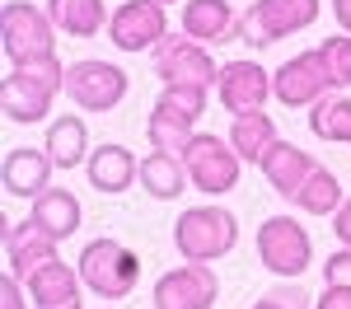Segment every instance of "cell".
<instances>
[{
    "label": "cell",
    "instance_id": "1",
    "mask_svg": "<svg viewBox=\"0 0 351 309\" xmlns=\"http://www.w3.org/2000/svg\"><path fill=\"white\" fill-rule=\"evenodd\" d=\"M61 89H66V66L56 56L10 66V75L0 80V108H5L10 122H43Z\"/></svg>",
    "mask_w": 351,
    "mask_h": 309
},
{
    "label": "cell",
    "instance_id": "2",
    "mask_svg": "<svg viewBox=\"0 0 351 309\" xmlns=\"http://www.w3.org/2000/svg\"><path fill=\"white\" fill-rule=\"evenodd\" d=\"M206 112V89L197 84H178V89H164L150 108V122H145V136L155 150L164 155H183L197 136V117Z\"/></svg>",
    "mask_w": 351,
    "mask_h": 309
},
{
    "label": "cell",
    "instance_id": "3",
    "mask_svg": "<svg viewBox=\"0 0 351 309\" xmlns=\"http://www.w3.org/2000/svg\"><path fill=\"white\" fill-rule=\"evenodd\" d=\"M173 244L183 262H216L239 244V221L225 206H188L173 225Z\"/></svg>",
    "mask_w": 351,
    "mask_h": 309
},
{
    "label": "cell",
    "instance_id": "4",
    "mask_svg": "<svg viewBox=\"0 0 351 309\" xmlns=\"http://www.w3.org/2000/svg\"><path fill=\"white\" fill-rule=\"evenodd\" d=\"M80 281L84 291H94L99 300H127L141 277V258H136L122 239H94L80 253Z\"/></svg>",
    "mask_w": 351,
    "mask_h": 309
},
{
    "label": "cell",
    "instance_id": "5",
    "mask_svg": "<svg viewBox=\"0 0 351 309\" xmlns=\"http://www.w3.org/2000/svg\"><path fill=\"white\" fill-rule=\"evenodd\" d=\"M319 19V0H258L239 14L234 38L253 42V47H271L281 38H291L300 28H309Z\"/></svg>",
    "mask_w": 351,
    "mask_h": 309
},
{
    "label": "cell",
    "instance_id": "6",
    "mask_svg": "<svg viewBox=\"0 0 351 309\" xmlns=\"http://www.w3.org/2000/svg\"><path fill=\"white\" fill-rule=\"evenodd\" d=\"M52 33H56V24L47 19V10H38L28 0H5V10H0V38H5L10 66H28V61L56 56Z\"/></svg>",
    "mask_w": 351,
    "mask_h": 309
},
{
    "label": "cell",
    "instance_id": "7",
    "mask_svg": "<svg viewBox=\"0 0 351 309\" xmlns=\"http://www.w3.org/2000/svg\"><path fill=\"white\" fill-rule=\"evenodd\" d=\"M150 66L164 80V89H178V84H197V89H211L220 80L216 61L202 42H192L188 33H169L160 47L150 52Z\"/></svg>",
    "mask_w": 351,
    "mask_h": 309
},
{
    "label": "cell",
    "instance_id": "8",
    "mask_svg": "<svg viewBox=\"0 0 351 309\" xmlns=\"http://www.w3.org/2000/svg\"><path fill=\"white\" fill-rule=\"evenodd\" d=\"M258 258H263V267L276 272V277L295 281L304 267H309V258H314V244H309V230L291 216H267L263 230H258Z\"/></svg>",
    "mask_w": 351,
    "mask_h": 309
},
{
    "label": "cell",
    "instance_id": "9",
    "mask_svg": "<svg viewBox=\"0 0 351 309\" xmlns=\"http://www.w3.org/2000/svg\"><path fill=\"white\" fill-rule=\"evenodd\" d=\"M337 89V80H332V66H328L324 47H314V52H300L291 56L276 75H271V94L286 103V108H314L319 99H328Z\"/></svg>",
    "mask_w": 351,
    "mask_h": 309
},
{
    "label": "cell",
    "instance_id": "10",
    "mask_svg": "<svg viewBox=\"0 0 351 309\" xmlns=\"http://www.w3.org/2000/svg\"><path fill=\"white\" fill-rule=\"evenodd\" d=\"M239 155H234V145L225 136H206V132H197L192 136V145L183 150V169H188V178H192V188L197 193H230L234 183H239Z\"/></svg>",
    "mask_w": 351,
    "mask_h": 309
},
{
    "label": "cell",
    "instance_id": "11",
    "mask_svg": "<svg viewBox=\"0 0 351 309\" xmlns=\"http://www.w3.org/2000/svg\"><path fill=\"white\" fill-rule=\"evenodd\" d=\"M108 38L117 52H155L169 38L164 5L160 0H122L108 14Z\"/></svg>",
    "mask_w": 351,
    "mask_h": 309
},
{
    "label": "cell",
    "instance_id": "12",
    "mask_svg": "<svg viewBox=\"0 0 351 309\" xmlns=\"http://www.w3.org/2000/svg\"><path fill=\"white\" fill-rule=\"evenodd\" d=\"M66 99L84 112H108L127 99V75L112 61H75L66 66Z\"/></svg>",
    "mask_w": 351,
    "mask_h": 309
},
{
    "label": "cell",
    "instance_id": "13",
    "mask_svg": "<svg viewBox=\"0 0 351 309\" xmlns=\"http://www.w3.org/2000/svg\"><path fill=\"white\" fill-rule=\"evenodd\" d=\"M220 295V281L206 262H183L155 281V309H211Z\"/></svg>",
    "mask_w": 351,
    "mask_h": 309
},
{
    "label": "cell",
    "instance_id": "14",
    "mask_svg": "<svg viewBox=\"0 0 351 309\" xmlns=\"http://www.w3.org/2000/svg\"><path fill=\"white\" fill-rule=\"evenodd\" d=\"M220 103L234 112H258L271 99V75L258 66V61H225L220 66V80H216Z\"/></svg>",
    "mask_w": 351,
    "mask_h": 309
},
{
    "label": "cell",
    "instance_id": "15",
    "mask_svg": "<svg viewBox=\"0 0 351 309\" xmlns=\"http://www.w3.org/2000/svg\"><path fill=\"white\" fill-rule=\"evenodd\" d=\"M56 262V239L43 234L33 221H19L10 225L5 221V272H14L19 281H28L38 267Z\"/></svg>",
    "mask_w": 351,
    "mask_h": 309
},
{
    "label": "cell",
    "instance_id": "16",
    "mask_svg": "<svg viewBox=\"0 0 351 309\" xmlns=\"http://www.w3.org/2000/svg\"><path fill=\"white\" fill-rule=\"evenodd\" d=\"M24 286H28L33 309H80V291H84L80 267H66L61 258L47 262V267H38Z\"/></svg>",
    "mask_w": 351,
    "mask_h": 309
},
{
    "label": "cell",
    "instance_id": "17",
    "mask_svg": "<svg viewBox=\"0 0 351 309\" xmlns=\"http://www.w3.org/2000/svg\"><path fill=\"white\" fill-rule=\"evenodd\" d=\"M263 178H267L271 188H276V197H286V201H295L300 188L309 183V173H314V155H304L300 145H291V140H276L267 155H263Z\"/></svg>",
    "mask_w": 351,
    "mask_h": 309
},
{
    "label": "cell",
    "instance_id": "18",
    "mask_svg": "<svg viewBox=\"0 0 351 309\" xmlns=\"http://www.w3.org/2000/svg\"><path fill=\"white\" fill-rule=\"evenodd\" d=\"M52 155L47 150H33V145H14L5 155V193L10 197H43L52 188Z\"/></svg>",
    "mask_w": 351,
    "mask_h": 309
},
{
    "label": "cell",
    "instance_id": "19",
    "mask_svg": "<svg viewBox=\"0 0 351 309\" xmlns=\"http://www.w3.org/2000/svg\"><path fill=\"white\" fill-rule=\"evenodd\" d=\"M89 183L99 188V193H127L136 178H141V164H136V155L127 145H117V140H104L99 150H89Z\"/></svg>",
    "mask_w": 351,
    "mask_h": 309
},
{
    "label": "cell",
    "instance_id": "20",
    "mask_svg": "<svg viewBox=\"0 0 351 309\" xmlns=\"http://www.w3.org/2000/svg\"><path fill=\"white\" fill-rule=\"evenodd\" d=\"M28 221L38 225L43 234H52L56 244H61V239H71V234L80 230V221H84L80 197L71 193V188H47L43 197H33V211H28Z\"/></svg>",
    "mask_w": 351,
    "mask_h": 309
},
{
    "label": "cell",
    "instance_id": "21",
    "mask_svg": "<svg viewBox=\"0 0 351 309\" xmlns=\"http://www.w3.org/2000/svg\"><path fill=\"white\" fill-rule=\"evenodd\" d=\"M234 28H239V19L225 0H188L183 5V33L192 42H230Z\"/></svg>",
    "mask_w": 351,
    "mask_h": 309
},
{
    "label": "cell",
    "instance_id": "22",
    "mask_svg": "<svg viewBox=\"0 0 351 309\" xmlns=\"http://www.w3.org/2000/svg\"><path fill=\"white\" fill-rule=\"evenodd\" d=\"M276 122H271L267 112H239L234 117V127H230V145H234V155L248 160V164H263V155H267L271 145H276Z\"/></svg>",
    "mask_w": 351,
    "mask_h": 309
},
{
    "label": "cell",
    "instance_id": "23",
    "mask_svg": "<svg viewBox=\"0 0 351 309\" xmlns=\"http://www.w3.org/2000/svg\"><path fill=\"white\" fill-rule=\"evenodd\" d=\"M188 169H183V155H164V150H155V155H145L141 160V188L150 197H160V201H173L178 193H188Z\"/></svg>",
    "mask_w": 351,
    "mask_h": 309
},
{
    "label": "cell",
    "instance_id": "24",
    "mask_svg": "<svg viewBox=\"0 0 351 309\" xmlns=\"http://www.w3.org/2000/svg\"><path fill=\"white\" fill-rule=\"evenodd\" d=\"M47 155H52L56 169H75L89 160V132H84L80 117H56L52 127H47V145H43Z\"/></svg>",
    "mask_w": 351,
    "mask_h": 309
},
{
    "label": "cell",
    "instance_id": "25",
    "mask_svg": "<svg viewBox=\"0 0 351 309\" xmlns=\"http://www.w3.org/2000/svg\"><path fill=\"white\" fill-rule=\"evenodd\" d=\"M47 19L71 38H94L104 28V0H47Z\"/></svg>",
    "mask_w": 351,
    "mask_h": 309
},
{
    "label": "cell",
    "instance_id": "26",
    "mask_svg": "<svg viewBox=\"0 0 351 309\" xmlns=\"http://www.w3.org/2000/svg\"><path fill=\"white\" fill-rule=\"evenodd\" d=\"M309 132L328 145H351V99L328 94L309 108Z\"/></svg>",
    "mask_w": 351,
    "mask_h": 309
},
{
    "label": "cell",
    "instance_id": "27",
    "mask_svg": "<svg viewBox=\"0 0 351 309\" xmlns=\"http://www.w3.org/2000/svg\"><path fill=\"white\" fill-rule=\"evenodd\" d=\"M342 201H347V197H342V183H337V173H328V169H314L309 183H304L300 197H295V206L304 216H332Z\"/></svg>",
    "mask_w": 351,
    "mask_h": 309
},
{
    "label": "cell",
    "instance_id": "28",
    "mask_svg": "<svg viewBox=\"0 0 351 309\" xmlns=\"http://www.w3.org/2000/svg\"><path fill=\"white\" fill-rule=\"evenodd\" d=\"M324 56H328V66H332V80H337V84H351V33L328 38V42H324Z\"/></svg>",
    "mask_w": 351,
    "mask_h": 309
},
{
    "label": "cell",
    "instance_id": "29",
    "mask_svg": "<svg viewBox=\"0 0 351 309\" xmlns=\"http://www.w3.org/2000/svg\"><path fill=\"white\" fill-rule=\"evenodd\" d=\"M324 286H347L351 291V249L332 253V258L324 262Z\"/></svg>",
    "mask_w": 351,
    "mask_h": 309
},
{
    "label": "cell",
    "instance_id": "30",
    "mask_svg": "<svg viewBox=\"0 0 351 309\" xmlns=\"http://www.w3.org/2000/svg\"><path fill=\"white\" fill-rule=\"evenodd\" d=\"M304 305H309V295H304L300 286H291V291L281 286V291H271L267 300H258L253 309H304Z\"/></svg>",
    "mask_w": 351,
    "mask_h": 309
},
{
    "label": "cell",
    "instance_id": "31",
    "mask_svg": "<svg viewBox=\"0 0 351 309\" xmlns=\"http://www.w3.org/2000/svg\"><path fill=\"white\" fill-rule=\"evenodd\" d=\"M0 309H28L24 305V281L14 277V272L0 277Z\"/></svg>",
    "mask_w": 351,
    "mask_h": 309
},
{
    "label": "cell",
    "instance_id": "32",
    "mask_svg": "<svg viewBox=\"0 0 351 309\" xmlns=\"http://www.w3.org/2000/svg\"><path fill=\"white\" fill-rule=\"evenodd\" d=\"M332 234L342 239V249H351V197L332 211Z\"/></svg>",
    "mask_w": 351,
    "mask_h": 309
},
{
    "label": "cell",
    "instance_id": "33",
    "mask_svg": "<svg viewBox=\"0 0 351 309\" xmlns=\"http://www.w3.org/2000/svg\"><path fill=\"white\" fill-rule=\"evenodd\" d=\"M314 309H351V291L347 286H324V295H319Z\"/></svg>",
    "mask_w": 351,
    "mask_h": 309
},
{
    "label": "cell",
    "instance_id": "34",
    "mask_svg": "<svg viewBox=\"0 0 351 309\" xmlns=\"http://www.w3.org/2000/svg\"><path fill=\"white\" fill-rule=\"evenodd\" d=\"M332 14H337L342 33H351V0H332Z\"/></svg>",
    "mask_w": 351,
    "mask_h": 309
},
{
    "label": "cell",
    "instance_id": "35",
    "mask_svg": "<svg viewBox=\"0 0 351 309\" xmlns=\"http://www.w3.org/2000/svg\"><path fill=\"white\" fill-rule=\"evenodd\" d=\"M160 5H173V0H160Z\"/></svg>",
    "mask_w": 351,
    "mask_h": 309
}]
</instances>
